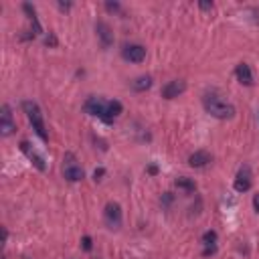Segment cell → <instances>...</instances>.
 I'll use <instances>...</instances> for the list:
<instances>
[{"instance_id": "cell-3", "label": "cell", "mask_w": 259, "mask_h": 259, "mask_svg": "<svg viewBox=\"0 0 259 259\" xmlns=\"http://www.w3.org/2000/svg\"><path fill=\"white\" fill-rule=\"evenodd\" d=\"M63 176L69 182H81L85 178V172H83V168L79 164V160L71 152L65 154V158H63Z\"/></svg>"}, {"instance_id": "cell-23", "label": "cell", "mask_w": 259, "mask_h": 259, "mask_svg": "<svg viewBox=\"0 0 259 259\" xmlns=\"http://www.w3.org/2000/svg\"><path fill=\"white\" fill-rule=\"evenodd\" d=\"M45 43H47V45H57V41H55V36H53L51 33H49V36H47V39H45Z\"/></svg>"}, {"instance_id": "cell-24", "label": "cell", "mask_w": 259, "mask_h": 259, "mask_svg": "<svg viewBox=\"0 0 259 259\" xmlns=\"http://www.w3.org/2000/svg\"><path fill=\"white\" fill-rule=\"evenodd\" d=\"M148 172H150V174H156V172H158V166H156V164H150V166H148Z\"/></svg>"}, {"instance_id": "cell-6", "label": "cell", "mask_w": 259, "mask_h": 259, "mask_svg": "<svg viewBox=\"0 0 259 259\" xmlns=\"http://www.w3.org/2000/svg\"><path fill=\"white\" fill-rule=\"evenodd\" d=\"M17 130V121L15 118H12V109L10 105H2V109H0V134L4 136V138H8V136H12Z\"/></svg>"}, {"instance_id": "cell-10", "label": "cell", "mask_w": 259, "mask_h": 259, "mask_svg": "<svg viewBox=\"0 0 259 259\" xmlns=\"http://www.w3.org/2000/svg\"><path fill=\"white\" fill-rule=\"evenodd\" d=\"M184 91H187V81H182V79H172V81L162 85L164 100H176V97H180Z\"/></svg>"}, {"instance_id": "cell-17", "label": "cell", "mask_w": 259, "mask_h": 259, "mask_svg": "<svg viewBox=\"0 0 259 259\" xmlns=\"http://www.w3.org/2000/svg\"><path fill=\"white\" fill-rule=\"evenodd\" d=\"M174 184H176V189H180L184 192H194L196 190V182L192 178H189V176H178L174 180Z\"/></svg>"}, {"instance_id": "cell-8", "label": "cell", "mask_w": 259, "mask_h": 259, "mask_svg": "<svg viewBox=\"0 0 259 259\" xmlns=\"http://www.w3.org/2000/svg\"><path fill=\"white\" fill-rule=\"evenodd\" d=\"M105 107H107V102L102 100V97H89V100L83 104L85 114H89V116H93V118H100L102 121H104V118H105Z\"/></svg>"}, {"instance_id": "cell-18", "label": "cell", "mask_w": 259, "mask_h": 259, "mask_svg": "<svg viewBox=\"0 0 259 259\" xmlns=\"http://www.w3.org/2000/svg\"><path fill=\"white\" fill-rule=\"evenodd\" d=\"M81 247H83L85 251H91V249H93V239H91L89 235H85V237L81 239Z\"/></svg>"}, {"instance_id": "cell-20", "label": "cell", "mask_w": 259, "mask_h": 259, "mask_svg": "<svg viewBox=\"0 0 259 259\" xmlns=\"http://www.w3.org/2000/svg\"><path fill=\"white\" fill-rule=\"evenodd\" d=\"M199 8L205 12H211L213 10V2H199Z\"/></svg>"}, {"instance_id": "cell-4", "label": "cell", "mask_w": 259, "mask_h": 259, "mask_svg": "<svg viewBox=\"0 0 259 259\" xmlns=\"http://www.w3.org/2000/svg\"><path fill=\"white\" fill-rule=\"evenodd\" d=\"M121 57H124L128 63H142L146 59V47L140 43H126L121 47Z\"/></svg>"}, {"instance_id": "cell-12", "label": "cell", "mask_w": 259, "mask_h": 259, "mask_svg": "<svg viewBox=\"0 0 259 259\" xmlns=\"http://www.w3.org/2000/svg\"><path fill=\"white\" fill-rule=\"evenodd\" d=\"M211 162H213V156L207 150H196L189 156V166H192V168H207Z\"/></svg>"}, {"instance_id": "cell-9", "label": "cell", "mask_w": 259, "mask_h": 259, "mask_svg": "<svg viewBox=\"0 0 259 259\" xmlns=\"http://www.w3.org/2000/svg\"><path fill=\"white\" fill-rule=\"evenodd\" d=\"M95 35H97V41H100V45L104 49H109V47H114V33H112V27H109L107 22L104 20H97L95 22Z\"/></svg>"}, {"instance_id": "cell-11", "label": "cell", "mask_w": 259, "mask_h": 259, "mask_svg": "<svg viewBox=\"0 0 259 259\" xmlns=\"http://www.w3.org/2000/svg\"><path fill=\"white\" fill-rule=\"evenodd\" d=\"M20 150H22V154L27 156V158L31 160V162L35 164V168H39L41 172H45V170H47L45 158H43V156H41L39 152H36V150H35V148H33V146H31V144H29L27 140H22V142H20Z\"/></svg>"}, {"instance_id": "cell-2", "label": "cell", "mask_w": 259, "mask_h": 259, "mask_svg": "<svg viewBox=\"0 0 259 259\" xmlns=\"http://www.w3.org/2000/svg\"><path fill=\"white\" fill-rule=\"evenodd\" d=\"M22 109H24V114H27V118H29V121H31V126H33L35 134L39 136L43 142H49V132H47V126H45L41 107L36 105L35 102H22Z\"/></svg>"}, {"instance_id": "cell-1", "label": "cell", "mask_w": 259, "mask_h": 259, "mask_svg": "<svg viewBox=\"0 0 259 259\" xmlns=\"http://www.w3.org/2000/svg\"><path fill=\"white\" fill-rule=\"evenodd\" d=\"M203 107L208 116H213L217 120L235 118V105H233L219 89H208L203 93Z\"/></svg>"}, {"instance_id": "cell-16", "label": "cell", "mask_w": 259, "mask_h": 259, "mask_svg": "<svg viewBox=\"0 0 259 259\" xmlns=\"http://www.w3.org/2000/svg\"><path fill=\"white\" fill-rule=\"evenodd\" d=\"M152 87V77L150 75H140L132 81V89L134 91H146Z\"/></svg>"}, {"instance_id": "cell-26", "label": "cell", "mask_w": 259, "mask_h": 259, "mask_svg": "<svg viewBox=\"0 0 259 259\" xmlns=\"http://www.w3.org/2000/svg\"><path fill=\"white\" fill-rule=\"evenodd\" d=\"M257 121H259V112H257Z\"/></svg>"}, {"instance_id": "cell-5", "label": "cell", "mask_w": 259, "mask_h": 259, "mask_svg": "<svg viewBox=\"0 0 259 259\" xmlns=\"http://www.w3.org/2000/svg\"><path fill=\"white\" fill-rule=\"evenodd\" d=\"M104 221L109 229H120L121 221H124V215H121V207L118 203H107L105 211H104Z\"/></svg>"}, {"instance_id": "cell-25", "label": "cell", "mask_w": 259, "mask_h": 259, "mask_svg": "<svg viewBox=\"0 0 259 259\" xmlns=\"http://www.w3.org/2000/svg\"><path fill=\"white\" fill-rule=\"evenodd\" d=\"M59 8H61V10H69V8H71V4H69V2H67V4H63V2H59Z\"/></svg>"}, {"instance_id": "cell-21", "label": "cell", "mask_w": 259, "mask_h": 259, "mask_svg": "<svg viewBox=\"0 0 259 259\" xmlns=\"http://www.w3.org/2000/svg\"><path fill=\"white\" fill-rule=\"evenodd\" d=\"M104 174H105V170H104V168H97V170L93 172V178H95V180H102Z\"/></svg>"}, {"instance_id": "cell-15", "label": "cell", "mask_w": 259, "mask_h": 259, "mask_svg": "<svg viewBox=\"0 0 259 259\" xmlns=\"http://www.w3.org/2000/svg\"><path fill=\"white\" fill-rule=\"evenodd\" d=\"M201 241H203V247H205V255H211L217 251V241H219L217 231H207Z\"/></svg>"}, {"instance_id": "cell-22", "label": "cell", "mask_w": 259, "mask_h": 259, "mask_svg": "<svg viewBox=\"0 0 259 259\" xmlns=\"http://www.w3.org/2000/svg\"><path fill=\"white\" fill-rule=\"evenodd\" d=\"M253 211L259 215V192H257V194H253Z\"/></svg>"}, {"instance_id": "cell-13", "label": "cell", "mask_w": 259, "mask_h": 259, "mask_svg": "<svg viewBox=\"0 0 259 259\" xmlns=\"http://www.w3.org/2000/svg\"><path fill=\"white\" fill-rule=\"evenodd\" d=\"M235 77L241 85H247V87H251V85L255 83V77H253V71L247 63H239L235 67Z\"/></svg>"}, {"instance_id": "cell-7", "label": "cell", "mask_w": 259, "mask_h": 259, "mask_svg": "<svg viewBox=\"0 0 259 259\" xmlns=\"http://www.w3.org/2000/svg\"><path fill=\"white\" fill-rule=\"evenodd\" d=\"M251 184H253V176H251V168L245 164L239 168L237 172V176H235V182H233V189H235L237 192H247L251 189Z\"/></svg>"}, {"instance_id": "cell-19", "label": "cell", "mask_w": 259, "mask_h": 259, "mask_svg": "<svg viewBox=\"0 0 259 259\" xmlns=\"http://www.w3.org/2000/svg\"><path fill=\"white\" fill-rule=\"evenodd\" d=\"M105 8H107L109 12H120V10H121V4H120V2H105Z\"/></svg>"}, {"instance_id": "cell-14", "label": "cell", "mask_w": 259, "mask_h": 259, "mask_svg": "<svg viewBox=\"0 0 259 259\" xmlns=\"http://www.w3.org/2000/svg\"><path fill=\"white\" fill-rule=\"evenodd\" d=\"M121 112H124V105H121V102H118V100L107 102L104 121H105V124H114L116 118H120V114H121Z\"/></svg>"}]
</instances>
